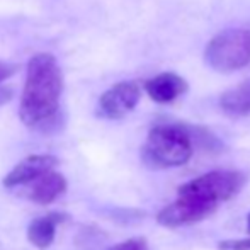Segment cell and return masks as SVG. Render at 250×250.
Masks as SVG:
<instances>
[{
	"mask_svg": "<svg viewBox=\"0 0 250 250\" xmlns=\"http://www.w3.org/2000/svg\"><path fill=\"white\" fill-rule=\"evenodd\" d=\"M63 92V77L56 58L38 53L26 68V83L19 105V118L29 128L46 126L58 114Z\"/></svg>",
	"mask_w": 250,
	"mask_h": 250,
	"instance_id": "1",
	"label": "cell"
},
{
	"mask_svg": "<svg viewBox=\"0 0 250 250\" xmlns=\"http://www.w3.org/2000/svg\"><path fill=\"white\" fill-rule=\"evenodd\" d=\"M194 151L191 129L179 125H160L150 129L143 145V160L155 168L181 167Z\"/></svg>",
	"mask_w": 250,
	"mask_h": 250,
	"instance_id": "2",
	"label": "cell"
},
{
	"mask_svg": "<svg viewBox=\"0 0 250 250\" xmlns=\"http://www.w3.org/2000/svg\"><path fill=\"white\" fill-rule=\"evenodd\" d=\"M206 63L213 70L230 73L250 63V31L225 29L213 36L204 50Z\"/></svg>",
	"mask_w": 250,
	"mask_h": 250,
	"instance_id": "3",
	"label": "cell"
},
{
	"mask_svg": "<svg viewBox=\"0 0 250 250\" xmlns=\"http://www.w3.org/2000/svg\"><path fill=\"white\" fill-rule=\"evenodd\" d=\"M245 181L247 177L238 170H211L181 186L179 194L194 196L213 204H220L237 196Z\"/></svg>",
	"mask_w": 250,
	"mask_h": 250,
	"instance_id": "4",
	"label": "cell"
},
{
	"mask_svg": "<svg viewBox=\"0 0 250 250\" xmlns=\"http://www.w3.org/2000/svg\"><path fill=\"white\" fill-rule=\"evenodd\" d=\"M218 204H213L209 201H204L194 196H184L179 194L175 203L165 206L157 214V221L162 227L167 228H177L184 225L198 223L213 214L216 211Z\"/></svg>",
	"mask_w": 250,
	"mask_h": 250,
	"instance_id": "5",
	"label": "cell"
},
{
	"mask_svg": "<svg viewBox=\"0 0 250 250\" xmlns=\"http://www.w3.org/2000/svg\"><path fill=\"white\" fill-rule=\"evenodd\" d=\"M142 90L136 82H119L107 89L99 99V112L107 119H121L136 107Z\"/></svg>",
	"mask_w": 250,
	"mask_h": 250,
	"instance_id": "6",
	"label": "cell"
},
{
	"mask_svg": "<svg viewBox=\"0 0 250 250\" xmlns=\"http://www.w3.org/2000/svg\"><path fill=\"white\" fill-rule=\"evenodd\" d=\"M56 165H58V160L53 155H29L3 177V186L17 188V186L31 184L46 172L53 170Z\"/></svg>",
	"mask_w": 250,
	"mask_h": 250,
	"instance_id": "7",
	"label": "cell"
},
{
	"mask_svg": "<svg viewBox=\"0 0 250 250\" xmlns=\"http://www.w3.org/2000/svg\"><path fill=\"white\" fill-rule=\"evenodd\" d=\"M145 90L151 101L158 102V104H168V102L181 97L182 94H186L188 82L181 75H177V73L165 72L146 80Z\"/></svg>",
	"mask_w": 250,
	"mask_h": 250,
	"instance_id": "8",
	"label": "cell"
},
{
	"mask_svg": "<svg viewBox=\"0 0 250 250\" xmlns=\"http://www.w3.org/2000/svg\"><path fill=\"white\" fill-rule=\"evenodd\" d=\"M65 191L66 179L58 172L50 170L34 181V184L31 186L29 192H27V198L33 203L46 206V204H51L56 198H60Z\"/></svg>",
	"mask_w": 250,
	"mask_h": 250,
	"instance_id": "9",
	"label": "cell"
},
{
	"mask_svg": "<svg viewBox=\"0 0 250 250\" xmlns=\"http://www.w3.org/2000/svg\"><path fill=\"white\" fill-rule=\"evenodd\" d=\"M65 221V216L60 213H51L46 216H40L33 220L27 227V240L36 249H48L55 240L56 228L58 225Z\"/></svg>",
	"mask_w": 250,
	"mask_h": 250,
	"instance_id": "10",
	"label": "cell"
},
{
	"mask_svg": "<svg viewBox=\"0 0 250 250\" xmlns=\"http://www.w3.org/2000/svg\"><path fill=\"white\" fill-rule=\"evenodd\" d=\"M220 107L230 118H244L250 114V79L244 80L233 89L221 94Z\"/></svg>",
	"mask_w": 250,
	"mask_h": 250,
	"instance_id": "11",
	"label": "cell"
},
{
	"mask_svg": "<svg viewBox=\"0 0 250 250\" xmlns=\"http://www.w3.org/2000/svg\"><path fill=\"white\" fill-rule=\"evenodd\" d=\"M109 250H150L145 238H129V240L118 244Z\"/></svg>",
	"mask_w": 250,
	"mask_h": 250,
	"instance_id": "12",
	"label": "cell"
},
{
	"mask_svg": "<svg viewBox=\"0 0 250 250\" xmlns=\"http://www.w3.org/2000/svg\"><path fill=\"white\" fill-rule=\"evenodd\" d=\"M220 250H250V238H240V240H225L218 245Z\"/></svg>",
	"mask_w": 250,
	"mask_h": 250,
	"instance_id": "13",
	"label": "cell"
},
{
	"mask_svg": "<svg viewBox=\"0 0 250 250\" xmlns=\"http://www.w3.org/2000/svg\"><path fill=\"white\" fill-rule=\"evenodd\" d=\"M17 70H19V66H17V65H10V63L0 62V83L5 82L9 77H12Z\"/></svg>",
	"mask_w": 250,
	"mask_h": 250,
	"instance_id": "14",
	"label": "cell"
},
{
	"mask_svg": "<svg viewBox=\"0 0 250 250\" xmlns=\"http://www.w3.org/2000/svg\"><path fill=\"white\" fill-rule=\"evenodd\" d=\"M247 227H249V233H250V214H249V218H247Z\"/></svg>",
	"mask_w": 250,
	"mask_h": 250,
	"instance_id": "15",
	"label": "cell"
}]
</instances>
